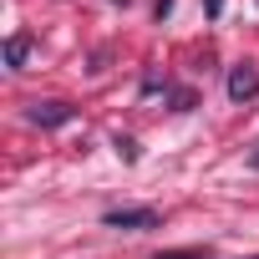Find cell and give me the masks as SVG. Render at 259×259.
<instances>
[{
	"label": "cell",
	"instance_id": "1",
	"mask_svg": "<svg viewBox=\"0 0 259 259\" xmlns=\"http://www.w3.org/2000/svg\"><path fill=\"white\" fill-rule=\"evenodd\" d=\"M102 224H107V229H127V234H143V229H158V224H163V213H158V208H148V203H143V208L127 203V208H107V213H102Z\"/></svg>",
	"mask_w": 259,
	"mask_h": 259
},
{
	"label": "cell",
	"instance_id": "2",
	"mask_svg": "<svg viewBox=\"0 0 259 259\" xmlns=\"http://www.w3.org/2000/svg\"><path fill=\"white\" fill-rule=\"evenodd\" d=\"M71 117H76V107H71V102H56V97L26 107V122H31V127H66Z\"/></svg>",
	"mask_w": 259,
	"mask_h": 259
},
{
	"label": "cell",
	"instance_id": "3",
	"mask_svg": "<svg viewBox=\"0 0 259 259\" xmlns=\"http://www.w3.org/2000/svg\"><path fill=\"white\" fill-rule=\"evenodd\" d=\"M229 97H234V102H254V97H259V71H254L249 61L229 66Z\"/></svg>",
	"mask_w": 259,
	"mask_h": 259
},
{
	"label": "cell",
	"instance_id": "4",
	"mask_svg": "<svg viewBox=\"0 0 259 259\" xmlns=\"http://www.w3.org/2000/svg\"><path fill=\"white\" fill-rule=\"evenodd\" d=\"M31 46H36V41H31L26 31L6 36V66H11V71H21V66H26V56H31Z\"/></svg>",
	"mask_w": 259,
	"mask_h": 259
},
{
	"label": "cell",
	"instance_id": "5",
	"mask_svg": "<svg viewBox=\"0 0 259 259\" xmlns=\"http://www.w3.org/2000/svg\"><path fill=\"white\" fill-rule=\"evenodd\" d=\"M112 153H117L122 163H138V158H143V148H138V138H127V133H117V138H112Z\"/></svg>",
	"mask_w": 259,
	"mask_h": 259
},
{
	"label": "cell",
	"instance_id": "6",
	"mask_svg": "<svg viewBox=\"0 0 259 259\" xmlns=\"http://www.w3.org/2000/svg\"><path fill=\"white\" fill-rule=\"evenodd\" d=\"M153 259H213V249H208V244H193V249H163V254H153Z\"/></svg>",
	"mask_w": 259,
	"mask_h": 259
},
{
	"label": "cell",
	"instance_id": "7",
	"mask_svg": "<svg viewBox=\"0 0 259 259\" xmlns=\"http://www.w3.org/2000/svg\"><path fill=\"white\" fill-rule=\"evenodd\" d=\"M168 102H173V112H193V107H198V97H193L188 87H168Z\"/></svg>",
	"mask_w": 259,
	"mask_h": 259
},
{
	"label": "cell",
	"instance_id": "8",
	"mask_svg": "<svg viewBox=\"0 0 259 259\" xmlns=\"http://www.w3.org/2000/svg\"><path fill=\"white\" fill-rule=\"evenodd\" d=\"M203 11L208 16H224V0H203Z\"/></svg>",
	"mask_w": 259,
	"mask_h": 259
},
{
	"label": "cell",
	"instance_id": "9",
	"mask_svg": "<svg viewBox=\"0 0 259 259\" xmlns=\"http://www.w3.org/2000/svg\"><path fill=\"white\" fill-rule=\"evenodd\" d=\"M153 11H158V21H163V16L173 11V0H158V6H153Z\"/></svg>",
	"mask_w": 259,
	"mask_h": 259
},
{
	"label": "cell",
	"instance_id": "10",
	"mask_svg": "<svg viewBox=\"0 0 259 259\" xmlns=\"http://www.w3.org/2000/svg\"><path fill=\"white\" fill-rule=\"evenodd\" d=\"M249 168H254V173H259V143H254V148H249Z\"/></svg>",
	"mask_w": 259,
	"mask_h": 259
},
{
	"label": "cell",
	"instance_id": "11",
	"mask_svg": "<svg viewBox=\"0 0 259 259\" xmlns=\"http://www.w3.org/2000/svg\"><path fill=\"white\" fill-rule=\"evenodd\" d=\"M239 259H259V254H239Z\"/></svg>",
	"mask_w": 259,
	"mask_h": 259
},
{
	"label": "cell",
	"instance_id": "12",
	"mask_svg": "<svg viewBox=\"0 0 259 259\" xmlns=\"http://www.w3.org/2000/svg\"><path fill=\"white\" fill-rule=\"evenodd\" d=\"M117 6H127V0H117Z\"/></svg>",
	"mask_w": 259,
	"mask_h": 259
}]
</instances>
